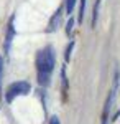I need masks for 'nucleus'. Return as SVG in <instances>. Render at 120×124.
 Here are the masks:
<instances>
[{
    "instance_id": "1",
    "label": "nucleus",
    "mask_w": 120,
    "mask_h": 124,
    "mask_svg": "<svg viewBox=\"0 0 120 124\" xmlns=\"http://www.w3.org/2000/svg\"><path fill=\"white\" fill-rule=\"evenodd\" d=\"M56 65L54 51L51 46H46L36 53V71H38V83L41 86L49 85V76Z\"/></svg>"
},
{
    "instance_id": "2",
    "label": "nucleus",
    "mask_w": 120,
    "mask_h": 124,
    "mask_svg": "<svg viewBox=\"0 0 120 124\" xmlns=\"http://www.w3.org/2000/svg\"><path fill=\"white\" fill-rule=\"evenodd\" d=\"M30 93V83L27 81H17V83H12L7 88V93H5V99L7 103H12L15 98L18 96H25Z\"/></svg>"
},
{
    "instance_id": "3",
    "label": "nucleus",
    "mask_w": 120,
    "mask_h": 124,
    "mask_svg": "<svg viewBox=\"0 0 120 124\" xmlns=\"http://www.w3.org/2000/svg\"><path fill=\"white\" fill-rule=\"evenodd\" d=\"M115 93H117V76H115V83H113V88H112L110 94L105 101V106H104V114H102V124H107V117H109V113L112 109V103L115 99Z\"/></svg>"
},
{
    "instance_id": "4",
    "label": "nucleus",
    "mask_w": 120,
    "mask_h": 124,
    "mask_svg": "<svg viewBox=\"0 0 120 124\" xmlns=\"http://www.w3.org/2000/svg\"><path fill=\"white\" fill-rule=\"evenodd\" d=\"M13 35H15V28H13V17H12V18H10V22H8L7 35H5V53H8L10 45H12V40H13Z\"/></svg>"
},
{
    "instance_id": "5",
    "label": "nucleus",
    "mask_w": 120,
    "mask_h": 124,
    "mask_svg": "<svg viewBox=\"0 0 120 124\" xmlns=\"http://www.w3.org/2000/svg\"><path fill=\"white\" fill-rule=\"evenodd\" d=\"M59 23H61V8L56 12L54 15L51 17V20H49V25H48V31L51 33V31H54L58 27H59Z\"/></svg>"
},
{
    "instance_id": "6",
    "label": "nucleus",
    "mask_w": 120,
    "mask_h": 124,
    "mask_svg": "<svg viewBox=\"0 0 120 124\" xmlns=\"http://www.w3.org/2000/svg\"><path fill=\"white\" fill-rule=\"evenodd\" d=\"M99 7H100V0L95 2L94 5V12H92V28H95V23H97V17H99Z\"/></svg>"
},
{
    "instance_id": "7",
    "label": "nucleus",
    "mask_w": 120,
    "mask_h": 124,
    "mask_svg": "<svg viewBox=\"0 0 120 124\" xmlns=\"http://www.w3.org/2000/svg\"><path fill=\"white\" fill-rule=\"evenodd\" d=\"M76 2H77V0H66V12H67V13H69V15H71V13H73V10H74V5H76Z\"/></svg>"
},
{
    "instance_id": "8",
    "label": "nucleus",
    "mask_w": 120,
    "mask_h": 124,
    "mask_svg": "<svg viewBox=\"0 0 120 124\" xmlns=\"http://www.w3.org/2000/svg\"><path fill=\"white\" fill-rule=\"evenodd\" d=\"M84 12H86V0H81V5H79V22H82Z\"/></svg>"
},
{
    "instance_id": "9",
    "label": "nucleus",
    "mask_w": 120,
    "mask_h": 124,
    "mask_svg": "<svg viewBox=\"0 0 120 124\" xmlns=\"http://www.w3.org/2000/svg\"><path fill=\"white\" fill-rule=\"evenodd\" d=\"M73 46H74V41H71V43H69V46L66 48V53H64L66 61H69V58H71V51H73Z\"/></svg>"
},
{
    "instance_id": "10",
    "label": "nucleus",
    "mask_w": 120,
    "mask_h": 124,
    "mask_svg": "<svg viewBox=\"0 0 120 124\" xmlns=\"http://www.w3.org/2000/svg\"><path fill=\"white\" fill-rule=\"evenodd\" d=\"M73 27H74V18H69V22L66 23V33H67V35H71Z\"/></svg>"
},
{
    "instance_id": "11",
    "label": "nucleus",
    "mask_w": 120,
    "mask_h": 124,
    "mask_svg": "<svg viewBox=\"0 0 120 124\" xmlns=\"http://www.w3.org/2000/svg\"><path fill=\"white\" fill-rule=\"evenodd\" d=\"M49 124H59V119H58V116H53V117H51V121H49Z\"/></svg>"
},
{
    "instance_id": "12",
    "label": "nucleus",
    "mask_w": 120,
    "mask_h": 124,
    "mask_svg": "<svg viewBox=\"0 0 120 124\" xmlns=\"http://www.w3.org/2000/svg\"><path fill=\"white\" fill-rule=\"evenodd\" d=\"M0 78H2V58H0Z\"/></svg>"
}]
</instances>
